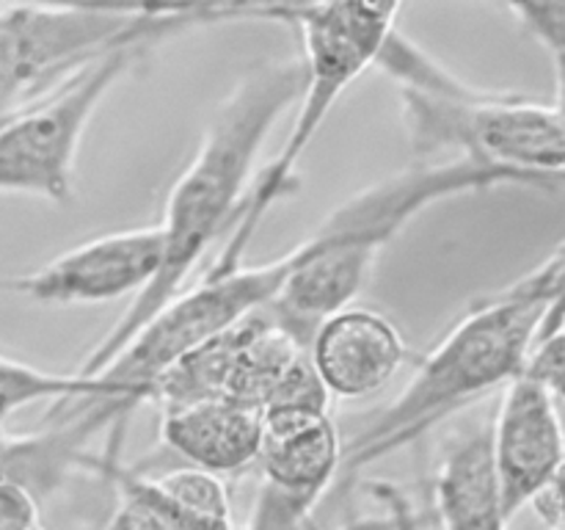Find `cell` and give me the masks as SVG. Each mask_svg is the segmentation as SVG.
Returning <instances> with one entry per match:
<instances>
[{"mask_svg":"<svg viewBox=\"0 0 565 530\" xmlns=\"http://www.w3.org/2000/svg\"><path fill=\"white\" fill-rule=\"evenodd\" d=\"M307 353L331 401H364L401 373L408 346L395 320L351 304L315 329Z\"/></svg>","mask_w":565,"mask_h":530,"instance_id":"obj_8","label":"cell"},{"mask_svg":"<svg viewBox=\"0 0 565 530\" xmlns=\"http://www.w3.org/2000/svg\"><path fill=\"white\" fill-rule=\"evenodd\" d=\"M511 11L550 53L555 70L552 110L565 127V3H516L511 6Z\"/></svg>","mask_w":565,"mask_h":530,"instance_id":"obj_14","label":"cell"},{"mask_svg":"<svg viewBox=\"0 0 565 530\" xmlns=\"http://www.w3.org/2000/svg\"><path fill=\"white\" fill-rule=\"evenodd\" d=\"M9 110H11V108H9ZM9 110H0V121L6 119V114H9Z\"/></svg>","mask_w":565,"mask_h":530,"instance_id":"obj_19","label":"cell"},{"mask_svg":"<svg viewBox=\"0 0 565 530\" xmlns=\"http://www.w3.org/2000/svg\"><path fill=\"white\" fill-rule=\"evenodd\" d=\"M436 513L441 530H508L489 425L447 445L436 469Z\"/></svg>","mask_w":565,"mask_h":530,"instance_id":"obj_10","label":"cell"},{"mask_svg":"<svg viewBox=\"0 0 565 530\" xmlns=\"http://www.w3.org/2000/svg\"><path fill=\"white\" fill-rule=\"evenodd\" d=\"M99 398H103V384L92 375L86 379L77 373H47L0 353V431H6L11 414L33 403L50 401V406H55V403L99 401Z\"/></svg>","mask_w":565,"mask_h":530,"instance_id":"obj_12","label":"cell"},{"mask_svg":"<svg viewBox=\"0 0 565 530\" xmlns=\"http://www.w3.org/2000/svg\"><path fill=\"white\" fill-rule=\"evenodd\" d=\"M502 186L544 188L530 177L467 158L425 160L353 193L287 252V276L268 309L303 348L329 315L351 307L370 282L381 248L441 199Z\"/></svg>","mask_w":565,"mask_h":530,"instance_id":"obj_3","label":"cell"},{"mask_svg":"<svg viewBox=\"0 0 565 530\" xmlns=\"http://www.w3.org/2000/svg\"><path fill=\"white\" fill-rule=\"evenodd\" d=\"M158 489L188 513L191 519L202 522L210 530H232V500L226 491L224 478L210 475L196 467H177L154 478Z\"/></svg>","mask_w":565,"mask_h":530,"instance_id":"obj_13","label":"cell"},{"mask_svg":"<svg viewBox=\"0 0 565 530\" xmlns=\"http://www.w3.org/2000/svg\"><path fill=\"white\" fill-rule=\"evenodd\" d=\"M160 442L185 462L210 475H235L257 467L265 442L263 414L226 398L163 409Z\"/></svg>","mask_w":565,"mask_h":530,"instance_id":"obj_9","label":"cell"},{"mask_svg":"<svg viewBox=\"0 0 565 530\" xmlns=\"http://www.w3.org/2000/svg\"><path fill=\"white\" fill-rule=\"evenodd\" d=\"M94 431L83 420L64 417L44 423L33 434L0 431V484H17L39 502L66 484L72 469H88Z\"/></svg>","mask_w":565,"mask_h":530,"instance_id":"obj_11","label":"cell"},{"mask_svg":"<svg viewBox=\"0 0 565 530\" xmlns=\"http://www.w3.org/2000/svg\"><path fill=\"white\" fill-rule=\"evenodd\" d=\"M533 508L541 522L546 524V530H565V458L550 486L533 500Z\"/></svg>","mask_w":565,"mask_h":530,"instance_id":"obj_17","label":"cell"},{"mask_svg":"<svg viewBox=\"0 0 565 530\" xmlns=\"http://www.w3.org/2000/svg\"><path fill=\"white\" fill-rule=\"evenodd\" d=\"M154 42L127 44L66 77L33 103L17 105L0 121V193L75 202V163L83 132L105 94Z\"/></svg>","mask_w":565,"mask_h":530,"instance_id":"obj_5","label":"cell"},{"mask_svg":"<svg viewBox=\"0 0 565 530\" xmlns=\"http://www.w3.org/2000/svg\"><path fill=\"white\" fill-rule=\"evenodd\" d=\"M163 259L160 226L110 232L58 254L22 276H0V293L50 307L110 304L136 298L158 276Z\"/></svg>","mask_w":565,"mask_h":530,"instance_id":"obj_6","label":"cell"},{"mask_svg":"<svg viewBox=\"0 0 565 530\" xmlns=\"http://www.w3.org/2000/svg\"><path fill=\"white\" fill-rule=\"evenodd\" d=\"M401 3H270L241 6V17H265L292 25L301 36L303 92L296 103L290 136L279 155L243 197L230 237L202 276H224L246 265L248 246L265 215L279 199L296 191V171L312 147L337 99L364 70L375 66L386 39L397 31Z\"/></svg>","mask_w":565,"mask_h":530,"instance_id":"obj_4","label":"cell"},{"mask_svg":"<svg viewBox=\"0 0 565 530\" xmlns=\"http://www.w3.org/2000/svg\"><path fill=\"white\" fill-rule=\"evenodd\" d=\"M489 436L502 506L508 519H513L522 508L533 506L565 458V428L557 401L522 373L502 390Z\"/></svg>","mask_w":565,"mask_h":530,"instance_id":"obj_7","label":"cell"},{"mask_svg":"<svg viewBox=\"0 0 565 530\" xmlns=\"http://www.w3.org/2000/svg\"><path fill=\"white\" fill-rule=\"evenodd\" d=\"M235 530H237V528H235Z\"/></svg>","mask_w":565,"mask_h":530,"instance_id":"obj_21","label":"cell"},{"mask_svg":"<svg viewBox=\"0 0 565 530\" xmlns=\"http://www.w3.org/2000/svg\"><path fill=\"white\" fill-rule=\"evenodd\" d=\"M524 375L544 386L555 401H565V329L535 342Z\"/></svg>","mask_w":565,"mask_h":530,"instance_id":"obj_15","label":"cell"},{"mask_svg":"<svg viewBox=\"0 0 565 530\" xmlns=\"http://www.w3.org/2000/svg\"><path fill=\"white\" fill-rule=\"evenodd\" d=\"M303 92V61L274 59L252 66L237 81L230 97L218 105L204 130L202 144L166 199L160 221L163 259L158 276L138 293L110 331L88 351L77 375H94L160 312L185 290L188 276L199 268L207 248L221 232H230L237 219L259 149L287 108Z\"/></svg>","mask_w":565,"mask_h":530,"instance_id":"obj_1","label":"cell"},{"mask_svg":"<svg viewBox=\"0 0 565 530\" xmlns=\"http://www.w3.org/2000/svg\"><path fill=\"white\" fill-rule=\"evenodd\" d=\"M550 257L552 263H555V276H552V301L550 312H546L544 318V326H541V337L565 329V241L550 254Z\"/></svg>","mask_w":565,"mask_h":530,"instance_id":"obj_18","label":"cell"},{"mask_svg":"<svg viewBox=\"0 0 565 530\" xmlns=\"http://www.w3.org/2000/svg\"><path fill=\"white\" fill-rule=\"evenodd\" d=\"M552 276L555 263L546 257L511 287L467 309L445 340L419 359L395 401L375 412L351 439H342L340 478H356L364 467L417 442L441 420L519 379L550 312Z\"/></svg>","mask_w":565,"mask_h":530,"instance_id":"obj_2","label":"cell"},{"mask_svg":"<svg viewBox=\"0 0 565 530\" xmlns=\"http://www.w3.org/2000/svg\"><path fill=\"white\" fill-rule=\"evenodd\" d=\"M33 530H44V528H42V524H36V528H33Z\"/></svg>","mask_w":565,"mask_h":530,"instance_id":"obj_20","label":"cell"},{"mask_svg":"<svg viewBox=\"0 0 565 530\" xmlns=\"http://www.w3.org/2000/svg\"><path fill=\"white\" fill-rule=\"evenodd\" d=\"M42 502L17 484H0V530H33Z\"/></svg>","mask_w":565,"mask_h":530,"instance_id":"obj_16","label":"cell"}]
</instances>
